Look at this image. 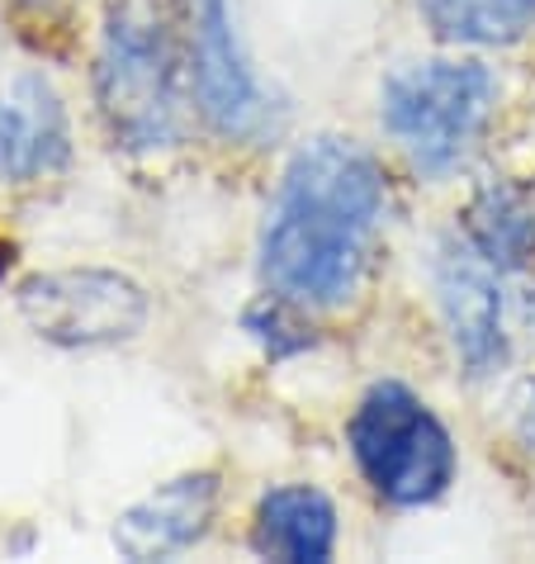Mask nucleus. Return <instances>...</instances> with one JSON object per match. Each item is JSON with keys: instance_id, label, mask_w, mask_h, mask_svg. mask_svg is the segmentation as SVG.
Listing matches in <instances>:
<instances>
[{"instance_id": "obj_1", "label": "nucleus", "mask_w": 535, "mask_h": 564, "mask_svg": "<svg viewBox=\"0 0 535 564\" xmlns=\"http://www.w3.org/2000/svg\"><path fill=\"white\" fill-rule=\"evenodd\" d=\"M384 171L356 138H313L294 152L261 228V275L298 308H341L370 271L384 228Z\"/></svg>"}, {"instance_id": "obj_2", "label": "nucleus", "mask_w": 535, "mask_h": 564, "mask_svg": "<svg viewBox=\"0 0 535 564\" xmlns=\"http://www.w3.org/2000/svg\"><path fill=\"white\" fill-rule=\"evenodd\" d=\"M190 100L176 14L156 0H114L96 48V105L114 143L133 152L181 143Z\"/></svg>"}, {"instance_id": "obj_3", "label": "nucleus", "mask_w": 535, "mask_h": 564, "mask_svg": "<svg viewBox=\"0 0 535 564\" xmlns=\"http://www.w3.org/2000/svg\"><path fill=\"white\" fill-rule=\"evenodd\" d=\"M498 105V82L483 62L427 57L393 67L380 86V123L398 152L427 176H446L479 148Z\"/></svg>"}, {"instance_id": "obj_4", "label": "nucleus", "mask_w": 535, "mask_h": 564, "mask_svg": "<svg viewBox=\"0 0 535 564\" xmlns=\"http://www.w3.org/2000/svg\"><path fill=\"white\" fill-rule=\"evenodd\" d=\"M360 479L393 508L436 503L455 479V442L427 399L384 380L356 403L346 427Z\"/></svg>"}, {"instance_id": "obj_5", "label": "nucleus", "mask_w": 535, "mask_h": 564, "mask_svg": "<svg viewBox=\"0 0 535 564\" xmlns=\"http://www.w3.org/2000/svg\"><path fill=\"white\" fill-rule=\"evenodd\" d=\"M14 300H20V318L29 323V333L67 351L123 347L152 318L148 290L133 275L109 271V265L39 271L24 280Z\"/></svg>"}, {"instance_id": "obj_6", "label": "nucleus", "mask_w": 535, "mask_h": 564, "mask_svg": "<svg viewBox=\"0 0 535 564\" xmlns=\"http://www.w3.org/2000/svg\"><path fill=\"white\" fill-rule=\"evenodd\" d=\"M176 24L199 119L218 138H238V143L265 133L271 100H265L261 76L251 72L238 20H232V0H176Z\"/></svg>"}, {"instance_id": "obj_7", "label": "nucleus", "mask_w": 535, "mask_h": 564, "mask_svg": "<svg viewBox=\"0 0 535 564\" xmlns=\"http://www.w3.org/2000/svg\"><path fill=\"white\" fill-rule=\"evenodd\" d=\"M436 308L446 323L455 360L474 375H493L507 360V300H502V271L488 261L465 232L436 247L432 261Z\"/></svg>"}, {"instance_id": "obj_8", "label": "nucleus", "mask_w": 535, "mask_h": 564, "mask_svg": "<svg viewBox=\"0 0 535 564\" xmlns=\"http://www.w3.org/2000/svg\"><path fill=\"white\" fill-rule=\"evenodd\" d=\"M72 123L62 96L39 72L0 76V185H34L67 166Z\"/></svg>"}, {"instance_id": "obj_9", "label": "nucleus", "mask_w": 535, "mask_h": 564, "mask_svg": "<svg viewBox=\"0 0 535 564\" xmlns=\"http://www.w3.org/2000/svg\"><path fill=\"white\" fill-rule=\"evenodd\" d=\"M218 503H223V479L214 469H190L166 484H156L148 498L119 512L114 551L129 560H171L209 536Z\"/></svg>"}, {"instance_id": "obj_10", "label": "nucleus", "mask_w": 535, "mask_h": 564, "mask_svg": "<svg viewBox=\"0 0 535 564\" xmlns=\"http://www.w3.org/2000/svg\"><path fill=\"white\" fill-rule=\"evenodd\" d=\"M251 545L265 560L290 564H323L337 551V508L313 484H280L256 503Z\"/></svg>"}, {"instance_id": "obj_11", "label": "nucleus", "mask_w": 535, "mask_h": 564, "mask_svg": "<svg viewBox=\"0 0 535 564\" xmlns=\"http://www.w3.org/2000/svg\"><path fill=\"white\" fill-rule=\"evenodd\" d=\"M465 238L498 265L502 275L535 265V185L493 181L474 191L465 209Z\"/></svg>"}, {"instance_id": "obj_12", "label": "nucleus", "mask_w": 535, "mask_h": 564, "mask_svg": "<svg viewBox=\"0 0 535 564\" xmlns=\"http://www.w3.org/2000/svg\"><path fill=\"white\" fill-rule=\"evenodd\" d=\"M417 10L446 43L469 48L516 43L535 24V0H417Z\"/></svg>"}, {"instance_id": "obj_13", "label": "nucleus", "mask_w": 535, "mask_h": 564, "mask_svg": "<svg viewBox=\"0 0 535 564\" xmlns=\"http://www.w3.org/2000/svg\"><path fill=\"white\" fill-rule=\"evenodd\" d=\"M247 333L261 341L265 351H271L275 360L285 356H298L313 347V327H308V308H298L294 300H285V294H265L261 304L247 308Z\"/></svg>"}, {"instance_id": "obj_14", "label": "nucleus", "mask_w": 535, "mask_h": 564, "mask_svg": "<svg viewBox=\"0 0 535 564\" xmlns=\"http://www.w3.org/2000/svg\"><path fill=\"white\" fill-rule=\"evenodd\" d=\"M507 442L516 456L535 469V375L516 384L507 399Z\"/></svg>"}, {"instance_id": "obj_15", "label": "nucleus", "mask_w": 535, "mask_h": 564, "mask_svg": "<svg viewBox=\"0 0 535 564\" xmlns=\"http://www.w3.org/2000/svg\"><path fill=\"white\" fill-rule=\"evenodd\" d=\"M6 265H10V247L0 242V271H6Z\"/></svg>"}]
</instances>
